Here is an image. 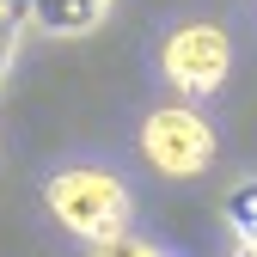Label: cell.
<instances>
[{"mask_svg": "<svg viewBox=\"0 0 257 257\" xmlns=\"http://www.w3.org/2000/svg\"><path fill=\"white\" fill-rule=\"evenodd\" d=\"M43 202H49V214L61 220V227H68L74 239H86V245H104V239H116L128 227V190H122V178H110L98 166L55 172L43 184Z\"/></svg>", "mask_w": 257, "mask_h": 257, "instance_id": "6da1fadb", "label": "cell"}, {"mask_svg": "<svg viewBox=\"0 0 257 257\" xmlns=\"http://www.w3.org/2000/svg\"><path fill=\"white\" fill-rule=\"evenodd\" d=\"M141 153L159 178H202L214 166V122L178 98V104H159L147 122H141Z\"/></svg>", "mask_w": 257, "mask_h": 257, "instance_id": "7a4b0ae2", "label": "cell"}, {"mask_svg": "<svg viewBox=\"0 0 257 257\" xmlns=\"http://www.w3.org/2000/svg\"><path fill=\"white\" fill-rule=\"evenodd\" d=\"M159 74L172 92L184 98H208V92L227 86L233 74V43L220 25H178L166 43H159Z\"/></svg>", "mask_w": 257, "mask_h": 257, "instance_id": "3957f363", "label": "cell"}, {"mask_svg": "<svg viewBox=\"0 0 257 257\" xmlns=\"http://www.w3.org/2000/svg\"><path fill=\"white\" fill-rule=\"evenodd\" d=\"M116 0H25V25L43 31V37H86V31H98L110 19Z\"/></svg>", "mask_w": 257, "mask_h": 257, "instance_id": "277c9868", "label": "cell"}, {"mask_svg": "<svg viewBox=\"0 0 257 257\" xmlns=\"http://www.w3.org/2000/svg\"><path fill=\"white\" fill-rule=\"evenodd\" d=\"M220 214H227V233H233V245L257 257V178L233 184V190H227V202H220Z\"/></svg>", "mask_w": 257, "mask_h": 257, "instance_id": "5b68a950", "label": "cell"}, {"mask_svg": "<svg viewBox=\"0 0 257 257\" xmlns=\"http://www.w3.org/2000/svg\"><path fill=\"white\" fill-rule=\"evenodd\" d=\"M19 31H25V0H0V80L19 55Z\"/></svg>", "mask_w": 257, "mask_h": 257, "instance_id": "8992f818", "label": "cell"}, {"mask_svg": "<svg viewBox=\"0 0 257 257\" xmlns=\"http://www.w3.org/2000/svg\"><path fill=\"white\" fill-rule=\"evenodd\" d=\"M92 251H116V257H159V245H147V239H128V227H122L116 239H104V245H92Z\"/></svg>", "mask_w": 257, "mask_h": 257, "instance_id": "52a82bcc", "label": "cell"}]
</instances>
